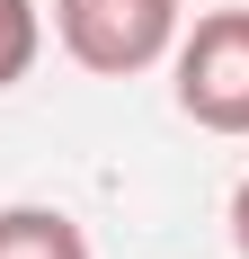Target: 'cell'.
Returning a JSON list of instances; mask_svg holds the SVG:
<instances>
[{
  "label": "cell",
  "instance_id": "3",
  "mask_svg": "<svg viewBox=\"0 0 249 259\" xmlns=\"http://www.w3.org/2000/svg\"><path fill=\"white\" fill-rule=\"evenodd\" d=\"M0 259H89V233L63 206H0Z\"/></svg>",
  "mask_w": 249,
  "mask_h": 259
},
{
  "label": "cell",
  "instance_id": "1",
  "mask_svg": "<svg viewBox=\"0 0 249 259\" xmlns=\"http://www.w3.org/2000/svg\"><path fill=\"white\" fill-rule=\"evenodd\" d=\"M53 36L80 72L134 80L178 54V0H53Z\"/></svg>",
  "mask_w": 249,
  "mask_h": 259
},
{
  "label": "cell",
  "instance_id": "2",
  "mask_svg": "<svg viewBox=\"0 0 249 259\" xmlns=\"http://www.w3.org/2000/svg\"><path fill=\"white\" fill-rule=\"evenodd\" d=\"M178 116L205 134H249V9H214L178 36Z\"/></svg>",
  "mask_w": 249,
  "mask_h": 259
},
{
  "label": "cell",
  "instance_id": "4",
  "mask_svg": "<svg viewBox=\"0 0 249 259\" xmlns=\"http://www.w3.org/2000/svg\"><path fill=\"white\" fill-rule=\"evenodd\" d=\"M45 54V9L36 0H0V90H18Z\"/></svg>",
  "mask_w": 249,
  "mask_h": 259
},
{
  "label": "cell",
  "instance_id": "5",
  "mask_svg": "<svg viewBox=\"0 0 249 259\" xmlns=\"http://www.w3.org/2000/svg\"><path fill=\"white\" fill-rule=\"evenodd\" d=\"M231 250L249 259V179H240V197H231Z\"/></svg>",
  "mask_w": 249,
  "mask_h": 259
}]
</instances>
